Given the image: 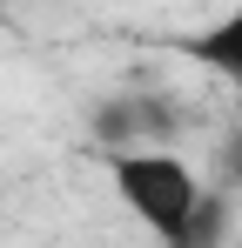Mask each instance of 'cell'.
Returning a JSON list of instances; mask_svg holds the SVG:
<instances>
[{
	"instance_id": "1",
	"label": "cell",
	"mask_w": 242,
	"mask_h": 248,
	"mask_svg": "<svg viewBox=\"0 0 242 248\" xmlns=\"http://www.w3.org/2000/svg\"><path fill=\"white\" fill-rule=\"evenodd\" d=\"M108 181H115L121 208L148 228V235H161V242L175 248L182 242V228H189V215L202 208V174L175 148H121V155H108Z\"/></svg>"
},
{
	"instance_id": "4",
	"label": "cell",
	"mask_w": 242,
	"mask_h": 248,
	"mask_svg": "<svg viewBox=\"0 0 242 248\" xmlns=\"http://www.w3.org/2000/svg\"><path fill=\"white\" fill-rule=\"evenodd\" d=\"M175 248H229V202L222 195H202V208L189 215V228H182Z\"/></svg>"
},
{
	"instance_id": "5",
	"label": "cell",
	"mask_w": 242,
	"mask_h": 248,
	"mask_svg": "<svg viewBox=\"0 0 242 248\" xmlns=\"http://www.w3.org/2000/svg\"><path fill=\"white\" fill-rule=\"evenodd\" d=\"M236 248H242V235H236Z\"/></svg>"
},
{
	"instance_id": "2",
	"label": "cell",
	"mask_w": 242,
	"mask_h": 248,
	"mask_svg": "<svg viewBox=\"0 0 242 248\" xmlns=\"http://www.w3.org/2000/svg\"><path fill=\"white\" fill-rule=\"evenodd\" d=\"M175 127H182V108L161 101V94H101L94 114H87V134L94 148H175Z\"/></svg>"
},
{
	"instance_id": "3",
	"label": "cell",
	"mask_w": 242,
	"mask_h": 248,
	"mask_svg": "<svg viewBox=\"0 0 242 248\" xmlns=\"http://www.w3.org/2000/svg\"><path fill=\"white\" fill-rule=\"evenodd\" d=\"M175 54L195 61L202 74H222V81L242 87V7H229L222 20H208V27H195V34H182Z\"/></svg>"
}]
</instances>
